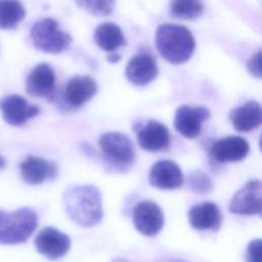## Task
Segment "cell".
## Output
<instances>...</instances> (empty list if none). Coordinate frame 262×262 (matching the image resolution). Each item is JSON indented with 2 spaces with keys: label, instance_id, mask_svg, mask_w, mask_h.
I'll return each instance as SVG.
<instances>
[{
  "label": "cell",
  "instance_id": "1",
  "mask_svg": "<svg viewBox=\"0 0 262 262\" xmlns=\"http://www.w3.org/2000/svg\"><path fill=\"white\" fill-rule=\"evenodd\" d=\"M63 204L70 219L82 227H93L103 217L101 193L94 185L69 187L63 194Z\"/></svg>",
  "mask_w": 262,
  "mask_h": 262
},
{
  "label": "cell",
  "instance_id": "2",
  "mask_svg": "<svg viewBox=\"0 0 262 262\" xmlns=\"http://www.w3.org/2000/svg\"><path fill=\"white\" fill-rule=\"evenodd\" d=\"M155 43L161 56L173 64L186 62L195 48L192 33L186 27L176 24L160 25L156 31Z\"/></svg>",
  "mask_w": 262,
  "mask_h": 262
},
{
  "label": "cell",
  "instance_id": "3",
  "mask_svg": "<svg viewBox=\"0 0 262 262\" xmlns=\"http://www.w3.org/2000/svg\"><path fill=\"white\" fill-rule=\"evenodd\" d=\"M38 226L36 212L24 207L13 212L0 210V244L16 245L28 241Z\"/></svg>",
  "mask_w": 262,
  "mask_h": 262
},
{
  "label": "cell",
  "instance_id": "4",
  "mask_svg": "<svg viewBox=\"0 0 262 262\" xmlns=\"http://www.w3.org/2000/svg\"><path fill=\"white\" fill-rule=\"evenodd\" d=\"M104 162L115 171L125 172L135 163L136 152L131 139L120 132H107L99 138Z\"/></svg>",
  "mask_w": 262,
  "mask_h": 262
},
{
  "label": "cell",
  "instance_id": "5",
  "mask_svg": "<svg viewBox=\"0 0 262 262\" xmlns=\"http://www.w3.org/2000/svg\"><path fill=\"white\" fill-rule=\"evenodd\" d=\"M34 46L46 53L57 54L67 50L73 41L72 36L62 31L57 20L44 17L37 20L30 32Z\"/></svg>",
  "mask_w": 262,
  "mask_h": 262
},
{
  "label": "cell",
  "instance_id": "6",
  "mask_svg": "<svg viewBox=\"0 0 262 262\" xmlns=\"http://www.w3.org/2000/svg\"><path fill=\"white\" fill-rule=\"evenodd\" d=\"M228 210L237 215H260L262 211V184L253 179L245 183L232 196Z\"/></svg>",
  "mask_w": 262,
  "mask_h": 262
},
{
  "label": "cell",
  "instance_id": "7",
  "mask_svg": "<svg viewBox=\"0 0 262 262\" xmlns=\"http://www.w3.org/2000/svg\"><path fill=\"white\" fill-rule=\"evenodd\" d=\"M209 118L210 111L208 107L182 104L175 112L174 128L183 137L192 139L200 135L203 123Z\"/></svg>",
  "mask_w": 262,
  "mask_h": 262
},
{
  "label": "cell",
  "instance_id": "8",
  "mask_svg": "<svg viewBox=\"0 0 262 262\" xmlns=\"http://www.w3.org/2000/svg\"><path fill=\"white\" fill-rule=\"evenodd\" d=\"M133 224L138 232L145 236L157 235L164 226V214L152 201H141L133 209Z\"/></svg>",
  "mask_w": 262,
  "mask_h": 262
},
{
  "label": "cell",
  "instance_id": "9",
  "mask_svg": "<svg viewBox=\"0 0 262 262\" xmlns=\"http://www.w3.org/2000/svg\"><path fill=\"white\" fill-rule=\"evenodd\" d=\"M35 247L41 255L49 260H56L68 253L71 247V238L54 227H44L35 238Z\"/></svg>",
  "mask_w": 262,
  "mask_h": 262
},
{
  "label": "cell",
  "instance_id": "10",
  "mask_svg": "<svg viewBox=\"0 0 262 262\" xmlns=\"http://www.w3.org/2000/svg\"><path fill=\"white\" fill-rule=\"evenodd\" d=\"M0 111L6 123L12 126H21L38 116L40 107L30 104L26 98L17 94H10L0 100Z\"/></svg>",
  "mask_w": 262,
  "mask_h": 262
},
{
  "label": "cell",
  "instance_id": "11",
  "mask_svg": "<svg viewBox=\"0 0 262 262\" xmlns=\"http://www.w3.org/2000/svg\"><path fill=\"white\" fill-rule=\"evenodd\" d=\"M149 184L158 189L172 190L179 188L184 177L180 167L171 160H160L156 162L148 174Z\"/></svg>",
  "mask_w": 262,
  "mask_h": 262
},
{
  "label": "cell",
  "instance_id": "12",
  "mask_svg": "<svg viewBox=\"0 0 262 262\" xmlns=\"http://www.w3.org/2000/svg\"><path fill=\"white\" fill-rule=\"evenodd\" d=\"M250 151L249 142L241 136H227L213 143L209 155L217 163L239 162Z\"/></svg>",
  "mask_w": 262,
  "mask_h": 262
},
{
  "label": "cell",
  "instance_id": "13",
  "mask_svg": "<svg viewBox=\"0 0 262 262\" xmlns=\"http://www.w3.org/2000/svg\"><path fill=\"white\" fill-rule=\"evenodd\" d=\"M19 171L23 180L32 185L53 180L58 174L57 166L53 162L36 156H28L20 163Z\"/></svg>",
  "mask_w": 262,
  "mask_h": 262
},
{
  "label": "cell",
  "instance_id": "14",
  "mask_svg": "<svg viewBox=\"0 0 262 262\" xmlns=\"http://www.w3.org/2000/svg\"><path fill=\"white\" fill-rule=\"evenodd\" d=\"M159 74V68L155 57L149 53H138L129 59L125 76L127 80L136 86H144L152 82Z\"/></svg>",
  "mask_w": 262,
  "mask_h": 262
},
{
  "label": "cell",
  "instance_id": "15",
  "mask_svg": "<svg viewBox=\"0 0 262 262\" xmlns=\"http://www.w3.org/2000/svg\"><path fill=\"white\" fill-rule=\"evenodd\" d=\"M55 85L54 71L45 62L37 64L26 80L27 92L35 97H50L55 90Z\"/></svg>",
  "mask_w": 262,
  "mask_h": 262
},
{
  "label": "cell",
  "instance_id": "16",
  "mask_svg": "<svg viewBox=\"0 0 262 262\" xmlns=\"http://www.w3.org/2000/svg\"><path fill=\"white\" fill-rule=\"evenodd\" d=\"M187 216L190 225L196 230L217 231L222 222L221 211L212 202H203L192 206Z\"/></svg>",
  "mask_w": 262,
  "mask_h": 262
},
{
  "label": "cell",
  "instance_id": "17",
  "mask_svg": "<svg viewBox=\"0 0 262 262\" xmlns=\"http://www.w3.org/2000/svg\"><path fill=\"white\" fill-rule=\"evenodd\" d=\"M98 85L90 76L77 75L66 85L64 99L73 107H80L89 101L97 92Z\"/></svg>",
  "mask_w": 262,
  "mask_h": 262
},
{
  "label": "cell",
  "instance_id": "18",
  "mask_svg": "<svg viewBox=\"0 0 262 262\" xmlns=\"http://www.w3.org/2000/svg\"><path fill=\"white\" fill-rule=\"evenodd\" d=\"M170 132L168 128L155 120L148 121L137 132V141L140 147L147 151H159L170 144Z\"/></svg>",
  "mask_w": 262,
  "mask_h": 262
},
{
  "label": "cell",
  "instance_id": "19",
  "mask_svg": "<svg viewBox=\"0 0 262 262\" xmlns=\"http://www.w3.org/2000/svg\"><path fill=\"white\" fill-rule=\"evenodd\" d=\"M230 122L237 132H250L262 123V108L259 102L250 100L233 108L229 115Z\"/></svg>",
  "mask_w": 262,
  "mask_h": 262
},
{
  "label": "cell",
  "instance_id": "20",
  "mask_svg": "<svg viewBox=\"0 0 262 262\" xmlns=\"http://www.w3.org/2000/svg\"><path fill=\"white\" fill-rule=\"evenodd\" d=\"M96 45L106 52H114L126 45L125 36L121 28L114 23H102L94 31Z\"/></svg>",
  "mask_w": 262,
  "mask_h": 262
},
{
  "label": "cell",
  "instance_id": "21",
  "mask_svg": "<svg viewBox=\"0 0 262 262\" xmlns=\"http://www.w3.org/2000/svg\"><path fill=\"white\" fill-rule=\"evenodd\" d=\"M26 16V9L19 0H0V29L13 30Z\"/></svg>",
  "mask_w": 262,
  "mask_h": 262
},
{
  "label": "cell",
  "instance_id": "22",
  "mask_svg": "<svg viewBox=\"0 0 262 262\" xmlns=\"http://www.w3.org/2000/svg\"><path fill=\"white\" fill-rule=\"evenodd\" d=\"M170 12L181 19H195L204 12L202 0H171Z\"/></svg>",
  "mask_w": 262,
  "mask_h": 262
},
{
  "label": "cell",
  "instance_id": "23",
  "mask_svg": "<svg viewBox=\"0 0 262 262\" xmlns=\"http://www.w3.org/2000/svg\"><path fill=\"white\" fill-rule=\"evenodd\" d=\"M75 2L81 9L96 16L110 15L116 6V0H75Z\"/></svg>",
  "mask_w": 262,
  "mask_h": 262
},
{
  "label": "cell",
  "instance_id": "24",
  "mask_svg": "<svg viewBox=\"0 0 262 262\" xmlns=\"http://www.w3.org/2000/svg\"><path fill=\"white\" fill-rule=\"evenodd\" d=\"M187 187L194 193H207L212 189V181L206 173L198 170L188 175Z\"/></svg>",
  "mask_w": 262,
  "mask_h": 262
},
{
  "label": "cell",
  "instance_id": "25",
  "mask_svg": "<svg viewBox=\"0 0 262 262\" xmlns=\"http://www.w3.org/2000/svg\"><path fill=\"white\" fill-rule=\"evenodd\" d=\"M261 239L257 238L252 241L246 251V260L247 262H261Z\"/></svg>",
  "mask_w": 262,
  "mask_h": 262
},
{
  "label": "cell",
  "instance_id": "26",
  "mask_svg": "<svg viewBox=\"0 0 262 262\" xmlns=\"http://www.w3.org/2000/svg\"><path fill=\"white\" fill-rule=\"evenodd\" d=\"M248 72L258 79L261 78V50L254 53L247 62Z\"/></svg>",
  "mask_w": 262,
  "mask_h": 262
},
{
  "label": "cell",
  "instance_id": "27",
  "mask_svg": "<svg viewBox=\"0 0 262 262\" xmlns=\"http://www.w3.org/2000/svg\"><path fill=\"white\" fill-rule=\"evenodd\" d=\"M112 262H130V261L127 259H124V258H116ZM158 262H189V261H186L183 259H178V258H165Z\"/></svg>",
  "mask_w": 262,
  "mask_h": 262
},
{
  "label": "cell",
  "instance_id": "28",
  "mask_svg": "<svg viewBox=\"0 0 262 262\" xmlns=\"http://www.w3.org/2000/svg\"><path fill=\"white\" fill-rule=\"evenodd\" d=\"M107 58H108V61H111V62H117V61L120 60L121 57L117 53H111Z\"/></svg>",
  "mask_w": 262,
  "mask_h": 262
},
{
  "label": "cell",
  "instance_id": "29",
  "mask_svg": "<svg viewBox=\"0 0 262 262\" xmlns=\"http://www.w3.org/2000/svg\"><path fill=\"white\" fill-rule=\"evenodd\" d=\"M5 164H6V162H5L4 158H2V157L0 156V169H1V168H3V167L5 166Z\"/></svg>",
  "mask_w": 262,
  "mask_h": 262
}]
</instances>
